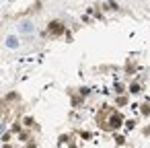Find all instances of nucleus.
Wrapping results in <instances>:
<instances>
[{
    "label": "nucleus",
    "instance_id": "f257e3e1",
    "mask_svg": "<svg viewBox=\"0 0 150 148\" xmlns=\"http://www.w3.org/2000/svg\"><path fill=\"white\" fill-rule=\"evenodd\" d=\"M47 29H50V33H52V35H62V33H64V25H62L60 21H52Z\"/></svg>",
    "mask_w": 150,
    "mask_h": 148
},
{
    "label": "nucleus",
    "instance_id": "f03ea898",
    "mask_svg": "<svg viewBox=\"0 0 150 148\" xmlns=\"http://www.w3.org/2000/svg\"><path fill=\"white\" fill-rule=\"evenodd\" d=\"M121 123H123L121 113H113L111 119H109V130H113V127H121Z\"/></svg>",
    "mask_w": 150,
    "mask_h": 148
},
{
    "label": "nucleus",
    "instance_id": "7ed1b4c3",
    "mask_svg": "<svg viewBox=\"0 0 150 148\" xmlns=\"http://www.w3.org/2000/svg\"><path fill=\"white\" fill-rule=\"evenodd\" d=\"M129 93H134V95H136V93H140V84L132 82V84H129Z\"/></svg>",
    "mask_w": 150,
    "mask_h": 148
},
{
    "label": "nucleus",
    "instance_id": "20e7f679",
    "mask_svg": "<svg viewBox=\"0 0 150 148\" xmlns=\"http://www.w3.org/2000/svg\"><path fill=\"white\" fill-rule=\"evenodd\" d=\"M6 41H8V47H17V43H19V41H17V37H8Z\"/></svg>",
    "mask_w": 150,
    "mask_h": 148
},
{
    "label": "nucleus",
    "instance_id": "39448f33",
    "mask_svg": "<svg viewBox=\"0 0 150 148\" xmlns=\"http://www.w3.org/2000/svg\"><path fill=\"white\" fill-rule=\"evenodd\" d=\"M140 107H142V113H144V115L150 113V103H144V105H140Z\"/></svg>",
    "mask_w": 150,
    "mask_h": 148
},
{
    "label": "nucleus",
    "instance_id": "423d86ee",
    "mask_svg": "<svg viewBox=\"0 0 150 148\" xmlns=\"http://www.w3.org/2000/svg\"><path fill=\"white\" fill-rule=\"evenodd\" d=\"M117 103H119V105H125V103H127V99H125V97H119V99H117Z\"/></svg>",
    "mask_w": 150,
    "mask_h": 148
},
{
    "label": "nucleus",
    "instance_id": "0eeeda50",
    "mask_svg": "<svg viewBox=\"0 0 150 148\" xmlns=\"http://www.w3.org/2000/svg\"><path fill=\"white\" fill-rule=\"evenodd\" d=\"M109 6H111V8H113V11H117V8H119V6H117V4H115V2H113V0H109Z\"/></svg>",
    "mask_w": 150,
    "mask_h": 148
},
{
    "label": "nucleus",
    "instance_id": "6e6552de",
    "mask_svg": "<svg viewBox=\"0 0 150 148\" xmlns=\"http://www.w3.org/2000/svg\"><path fill=\"white\" fill-rule=\"evenodd\" d=\"M115 91H117V93H123V86H121V84L117 82V84H115Z\"/></svg>",
    "mask_w": 150,
    "mask_h": 148
},
{
    "label": "nucleus",
    "instance_id": "1a4fd4ad",
    "mask_svg": "<svg viewBox=\"0 0 150 148\" xmlns=\"http://www.w3.org/2000/svg\"><path fill=\"white\" fill-rule=\"evenodd\" d=\"M125 125H127V127H134V125H136V121H134V119H129V121H125Z\"/></svg>",
    "mask_w": 150,
    "mask_h": 148
},
{
    "label": "nucleus",
    "instance_id": "9d476101",
    "mask_svg": "<svg viewBox=\"0 0 150 148\" xmlns=\"http://www.w3.org/2000/svg\"><path fill=\"white\" fill-rule=\"evenodd\" d=\"M2 132H4V123H2V125H0V134H2Z\"/></svg>",
    "mask_w": 150,
    "mask_h": 148
}]
</instances>
